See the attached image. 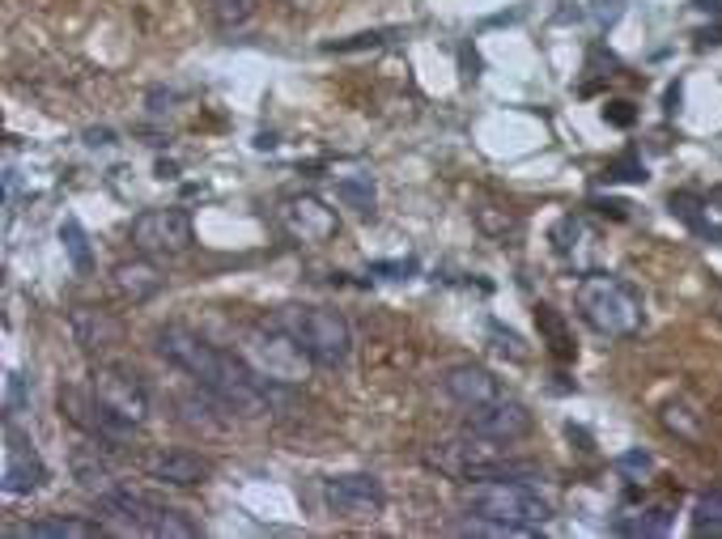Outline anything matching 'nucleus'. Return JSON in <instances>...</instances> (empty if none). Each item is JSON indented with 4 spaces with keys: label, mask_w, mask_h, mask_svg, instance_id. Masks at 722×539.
<instances>
[{
    "label": "nucleus",
    "mask_w": 722,
    "mask_h": 539,
    "mask_svg": "<svg viewBox=\"0 0 722 539\" xmlns=\"http://www.w3.org/2000/svg\"><path fill=\"white\" fill-rule=\"evenodd\" d=\"M158 352L167 357L170 366H179L188 378H195L209 396L230 408V412H242V417H260L268 403H272V382L260 378L247 357H234V352L217 349L204 336H195L192 328H170L158 331Z\"/></svg>",
    "instance_id": "f257e3e1"
},
{
    "label": "nucleus",
    "mask_w": 722,
    "mask_h": 539,
    "mask_svg": "<svg viewBox=\"0 0 722 539\" xmlns=\"http://www.w3.org/2000/svg\"><path fill=\"white\" fill-rule=\"evenodd\" d=\"M574 306L578 315L591 323V328L608 336V340H629L642 331V319H646V306H642V293L625 285L621 277H603V272H591L574 285Z\"/></svg>",
    "instance_id": "f03ea898"
},
{
    "label": "nucleus",
    "mask_w": 722,
    "mask_h": 539,
    "mask_svg": "<svg viewBox=\"0 0 722 539\" xmlns=\"http://www.w3.org/2000/svg\"><path fill=\"white\" fill-rule=\"evenodd\" d=\"M430 463L455 480H531L540 476L535 463H523V459H510L505 455V442H493L484 433H472L468 438H447L430 450Z\"/></svg>",
    "instance_id": "7ed1b4c3"
},
{
    "label": "nucleus",
    "mask_w": 722,
    "mask_h": 539,
    "mask_svg": "<svg viewBox=\"0 0 722 539\" xmlns=\"http://www.w3.org/2000/svg\"><path fill=\"white\" fill-rule=\"evenodd\" d=\"M277 328H285L302 349L311 352L314 366L323 370H337L349 361L353 352V331H349V319L340 310H328V306H281L272 315Z\"/></svg>",
    "instance_id": "20e7f679"
},
{
    "label": "nucleus",
    "mask_w": 722,
    "mask_h": 539,
    "mask_svg": "<svg viewBox=\"0 0 722 539\" xmlns=\"http://www.w3.org/2000/svg\"><path fill=\"white\" fill-rule=\"evenodd\" d=\"M242 357H247V366L255 370L260 378L268 382H307L311 378V352L302 349L285 328H277V323H260V328H251L242 336Z\"/></svg>",
    "instance_id": "39448f33"
},
{
    "label": "nucleus",
    "mask_w": 722,
    "mask_h": 539,
    "mask_svg": "<svg viewBox=\"0 0 722 539\" xmlns=\"http://www.w3.org/2000/svg\"><path fill=\"white\" fill-rule=\"evenodd\" d=\"M468 510L484 518H502V522H519L531 531H540L553 518V506L544 497H535L523 480H477L468 489Z\"/></svg>",
    "instance_id": "423d86ee"
},
{
    "label": "nucleus",
    "mask_w": 722,
    "mask_h": 539,
    "mask_svg": "<svg viewBox=\"0 0 722 539\" xmlns=\"http://www.w3.org/2000/svg\"><path fill=\"white\" fill-rule=\"evenodd\" d=\"M132 247L149 259H179L195 247V226L188 209H144L132 217Z\"/></svg>",
    "instance_id": "0eeeda50"
},
{
    "label": "nucleus",
    "mask_w": 722,
    "mask_h": 539,
    "mask_svg": "<svg viewBox=\"0 0 722 539\" xmlns=\"http://www.w3.org/2000/svg\"><path fill=\"white\" fill-rule=\"evenodd\" d=\"M90 391H94L98 403H102L107 412H116L120 421H128V425L149 421V391H144V382L137 370L102 361V366H94V375H90Z\"/></svg>",
    "instance_id": "6e6552de"
},
{
    "label": "nucleus",
    "mask_w": 722,
    "mask_h": 539,
    "mask_svg": "<svg viewBox=\"0 0 722 539\" xmlns=\"http://www.w3.org/2000/svg\"><path fill=\"white\" fill-rule=\"evenodd\" d=\"M43 480H48L43 455L13 425V417H4V446H0V489H4V497H26V492L43 489Z\"/></svg>",
    "instance_id": "1a4fd4ad"
},
{
    "label": "nucleus",
    "mask_w": 722,
    "mask_h": 539,
    "mask_svg": "<svg viewBox=\"0 0 722 539\" xmlns=\"http://www.w3.org/2000/svg\"><path fill=\"white\" fill-rule=\"evenodd\" d=\"M323 501L337 518H349V522H370V518L383 515L387 492L374 476L365 471H349V476H332L323 480Z\"/></svg>",
    "instance_id": "9d476101"
},
{
    "label": "nucleus",
    "mask_w": 722,
    "mask_h": 539,
    "mask_svg": "<svg viewBox=\"0 0 722 539\" xmlns=\"http://www.w3.org/2000/svg\"><path fill=\"white\" fill-rule=\"evenodd\" d=\"M281 226L302 247H323V242H332L340 234L337 209H328L319 196H289L281 204Z\"/></svg>",
    "instance_id": "9b49d317"
},
{
    "label": "nucleus",
    "mask_w": 722,
    "mask_h": 539,
    "mask_svg": "<svg viewBox=\"0 0 722 539\" xmlns=\"http://www.w3.org/2000/svg\"><path fill=\"white\" fill-rule=\"evenodd\" d=\"M468 429L472 433H484V438H493V442H523L531 433V412L528 403H519V399L510 396H498L481 403V408H468Z\"/></svg>",
    "instance_id": "f8f14e48"
},
{
    "label": "nucleus",
    "mask_w": 722,
    "mask_h": 539,
    "mask_svg": "<svg viewBox=\"0 0 722 539\" xmlns=\"http://www.w3.org/2000/svg\"><path fill=\"white\" fill-rule=\"evenodd\" d=\"M144 476L158 485H170V489H195L213 476V463L195 450H153L144 459Z\"/></svg>",
    "instance_id": "ddd939ff"
},
{
    "label": "nucleus",
    "mask_w": 722,
    "mask_h": 539,
    "mask_svg": "<svg viewBox=\"0 0 722 539\" xmlns=\"http://www.w3.org/2000/svg\"><path fill=\"white\" fill-rule=\"evenodd\" d=\"M98 510L102 518L120 522L123 531H137V536H149L153 531V518H158V501H149L144 492L128 489V485H116L98 497Z\"/></svg>",
    "instance_id": "4468645a"
},
{
    "label": "nucleus",
    "mask_w": 722,
    "mask_h": 539,
    "mask_svg": "<svg viewBox=\"0 0 722 539\" xmlns=\"http://www.w3.org/2000/svg\"><path fill=\"white\" fill-rule=\"evenodd\" d=\"M442 387H447V396L455 399L459 408H481V403L502 396L498 378L489 375L484 366H455V370H447Z\"/></svg>",
    "instance_id": "2eb2a0df"
},
{
    "label": "nucleus",
    "mask_w": 722,
    "mask_h": 539,
    "mask_svg": "<svg viewBox=\"0 0 722 539\" xmlns=\"http://www.w3.org/2000/svg\"><path fill=\"white\" fill-rule=\"evenodd\" d=\"M102 450H107V442H98V438H90L86 446L72 450V480H77L86 492H94V497H102L107 489L120 485V480H116V468H111V459H107Z\"/></svg>",
    "instance_id": "dca6fc26"
},
{
    "label": "nucleus",
    "mask_w": 722,
    "mask_h": 539,
    "mask_svg": "<svg viewBox=\"0 0 722 539\" xmlns=\"http://www.w3.org/2000/svg\"><path fill=\"white\" fill-rule=\"evenodd\" d=\"M72 336L77 345L86 352H102V349H116L123 340V328L107 315V310H94V306H77L72 310Z\"/></svg>",
    "instance_id": "f3484780"
},
{
    "label": "nucleus",
    "mask_w": 722,
    "mask_h": 539,
    "mask_svg": "<svg viewBox=\"0 0 722 539\" xmlns=\"http://www.w3.org/2000/svg\"><path fill=\"white\" fill-rule=\"evenodd\" d=\"M111 285H116V293H120L123 302H149L153 293H162V285H167V277L158 272V263L144 256V259H132V263H120L116 268V277H111Z\"/></svg>",
    "instance_id": "a211bd4d"
},
{
    "label": "nucleus",
    "mask_w": 722,
    "mask_h": 539,
    "mask_svg": "<svg viewBox=\"0 0 722 539\" xmlns=\"http://www.w3.org/2000/svg\"><path fill=\"white\" fill-rule=\"evenodd\" d=\"M13 536H22V539H98L102 536V527H98V522H86V518H39V522L13 527Z\"/></svg>",
    "instance_id": "6ab92c4d"
},
{
    "label": "nucleus",
    "mask_w": 722,
    "mask_h": 539,
    "mask_svg": "<svg viewBox=\"0 0 722 539\" xmlns=\"http://www.w3.org/2000/svg\"><path fill=\"white\" fill-rule=\"evenodd\" d=\"M455 536H481V539H528L535 536L531 527H519V522H502V518H484V515H472L463 518L455 527Z\"/></svg>",
    "instance_id": "aec40b11"
},
{
    "label": "nucleus",
    "mask_w": 722,
    "mask_h": 539,
    "mask_svg": "<svg viewBox=\"0 0 722 539\" xmlns=\"http://www.w3.org/2000/svg\"><path fill=\"white\" fill-rule=\"evenodd\" d=\"M535 323H540V336L549 340V349H553L556 357H574V340H570L565 319L556 315L553 306H535Z\"/></svg>",
    "instance_id": "412c9836"
},
{
    "label": "nucleus",
    "mask_w": 722,
    "mask_h": 539,
    "mask_svg": "<svg viewBox=\"0 0 722 539\" xmlns=\"http://www.w3.org/2000/svg\"><path fill=\"white\" fill-rule=\"evenodd\" d=\"M60 242H64V251H69V259H72V268H77V272H90V268H94L90 238H86V230H81V221H77V217H69V221L60 226Z\"/></svg>",
    "instance_id": "4be33fe9"
},
{
    "label": "nucleus",
    "mask_w": 722,
    "mask_h": 539,
    "mask_svg": "<svg viewBox=\"0 0 722 539\" xmlns=\"http://www.w3.org/2000/svg\"><path fill=\"white\" fill-rule=\"evenodd\" d=\"M149 536H158V539H195V536H200V527H195L183 510L158 506V518H153V531H149Z\"/></svg>",
    "instance_id": "5701e85b"
},
{
    "label": "nucleus",
    "mask_w": 722,
    "mask_h": 539,
    "mask_svg": "<svg viewBox=\"0 0 722 539\" xmlns=\"http://www.w3.org/2000/svg\"><path fill=\"white\" fill-rule=\"evenodd\" d=\"M337 196L349 204V209L370 212L374 209V179H370V174H344L337 183Z\"/></svg>",
    "instance_id": "b1692460"
},
{
    "label": "nucleus",
    "mask_w": 722,
    "mask_h": 539,
    "mask_svg": "<svg viewBox=\"0 0 722 539\" xmlns=\"http://www.w3.org/2000/svg\"><path fill=\"white\" fill-rule=\"evenodd\" d=\"M260 13V0H213V18L221 30H239Z\"/></svg>",
    "instance_id": "393cba45"
},
{
    "label": "nucleus",
    "mask_w": 722,
    "mask_h": 539,
    "mask_svg": "<svg viewBox=\"0 0 722 539\" xmlns=\"http://www.w3.org/2000/svg\"><path fill=\"white\" fill-rule=\"evenodd\" d=\"M719 531L722 527V492H705L698 497V506H693V531Z\"/></svg>",
    "instance_id": "a878e982"
},
{
    "label": "nucleus",
    "mask_w": 722,
    "mask_h": 539,
    "mask_svg": "<svg viewBox=\"0 0 722 539\" xmlns=\"http://www.w3.org/2000/svg\"><path fill=\"white\" fill-rule=\"evenodd\" d=\"M387 39H395V30H365V34H353V39H337L323 51H337V56H349V51H365V48H383Z\"/></svg>",
    "instance_id": "bb28decb"
},
{
    "label": "nucleus",
    "mask_w": 722,
    "mask_h": 539,
    "mask_svg": "<svg viewBox=\"0 0 722 539\" xmlns=\"http://www.w3.org/2000/svg\"><path fill=\"white\" fill-rule=\"evenodd\" d=\"M663 425H668L672 433H680V438H689V442H698L701 438V425L693 421V412H689L684 403H668V408H663Z\"/></svg>",
    "instance_id": "cd10ccee"
},
{
    "label": "nucleus",
    "mask_w": 722,
    "mask_h": 539,
    "mask_svg": "<svg viewBox=\"0 0 722 539\" xmlns=\"http://www.w3.org/2000/svg\"><path fill=\"white\" fill-rule=\"evenodd\" d=\"M616 471L629 476V480H646L650 471H654V455H650V450H625V455L616 459Z\"/></svg>",
    "instance_id": "c85d7f7f"
},
{
    "label": "nucleus",
    "mask_w": 722,
    "mask_h": 539,
    "mask_svg": "<svg viewBox=\"0 0 722 539\" xmlns=\"http://www.w3.org/2000/svg\"><path fill=\"white\" fill-rule=\"evenodd\" d=\"M603 179H608V183H646V166L638 162V158H625V162L608 166Z\"/></svg>",
    "instance_id": "c756f323"
},
{
    "label": "nucleus",
    "mask_w": 722,
    "mask_h": 539,
    "mask_svg": "<svg viewBox=\"0 0 722 539\" xmlns=\"http://www.w3.org/2000/svg\"><path fill=\"white\" fill-rule=\"evenodd\" d=\"M489 331H493V340H502V345H498V349H502V352H510V357H514V361H528V349H523V340H519V336H514V331H505L502 323H489Z\"/></svg>",
    "instance_id": "7c9ffc66"
},
{
    "label": "nucleus",
    "mask_w": 722,
    "mask_h": 539,
    "mask_svg": "<svg viewBox=\"0 0 722 539\" xmlns=\"http://www.w3.org/2000/svg\"><path fill=\"white\" fill-rule=\"evenodd\" d=\"M22 399H26V378L9 375V382H4V417H13L22 408Z\"/></svg>",
    "instance_id": "2f4dec72"
},
{
    "label": "nucleus",
    "mask_w": 722,
    "mask_h": 539,
    "mask_svg": "<svg viewBox=\"0 0 722 539\" xmlns=\"http://www.w3.org/2000/svg\"><path fill=\"white\" fill-rule=\"evenodd\" d=\"M603 119H608V123H616V128H629V123H633V107H629V102H608V107H603Z\"/></svg>",
    "instance_id": "473e14b6"
},
{
    "label": "nucleus",
    "mask_w": 722,
    "mask_h": 539,
    "mask_svg": "<svg viewBox=\"0 0 722 539\" xmlns=\"http://www.w3.org/2000/svg\"><path fill=\"white\" fill-rule=\"evenodd\" d=\"M90 144H111V132H90Z\"/></svg>",
    "instance_id": "72a5a7b5"
},
{
    "label": "nucleus",
    "mask_w": 722,
    "mask_h": 539,
    "mask_svg": "<svg viewBox=\"0 0 722 539\" xmlns=\"http://www.w3.org/2000/svg\"><path fill=\"white\" fill-rule=\"evenodd\" d=\"M293 9H314V4H323V0H289Z\"/></svg>",
    "instance_id": "f704fd0d"
},
{
    "label": "nucleus",
    "mask_w": 722,
    "mask_h": 539,
    "mask_svg": "<svg viewBox=\"0 0 722 539\" xmlns=\"http://www.w3.org/2000/svg\"><path fill=\"white\" fill-rule=\"evenodd\" d=\"M714 310H719V319H722V289H719V298H714Z\"/></svg>",
    "instance_id": "c9c22d12"
}]
</instances>
